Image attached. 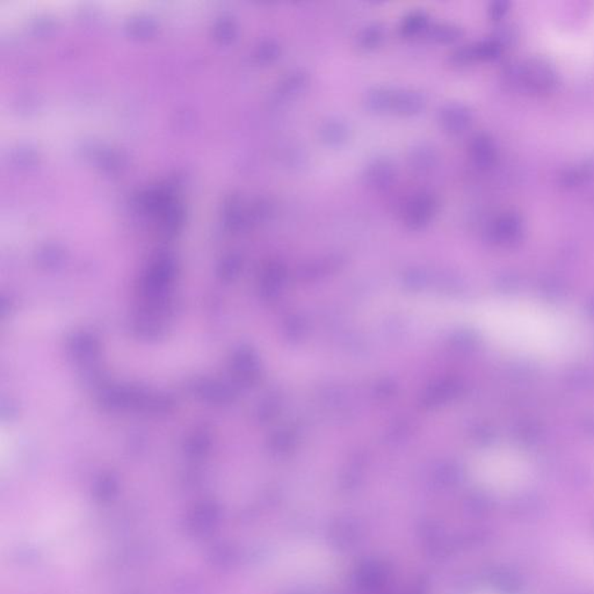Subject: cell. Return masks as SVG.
I'll use <instances>...</instances> for the list:
<instances>
[{"mask_svg":"<svg viewBox=\"0 0 594 594\" xmlns=\"http://www.w3.org/2000/svg\"><path fill=\"white\" fill-rule=\"evenodd\" d=\"M395 87L376 85L372 87L363 93V106L369 112L388 113L393 108V99Z\"/></svg>","mask_w":594,"mask_h":594,"instance_id":"cell-7","label":"cell"},{"mask_svg":"<svg viewBox=\"0 0 594 594\" xmlns=\"http://www.w3.org/2000/svg\"><path fill=\"white\" fill-rule=\"evenodd\" d=\"M309 73L304 69H294L288 71L277 84V93L280 97L292 99L304 92L309 85Z\"/></svg>","mask_w":594,"mask_h":594,"instance_id":"cell-8","label":"cell"},{"mask_svg":"<svg viewBox=\"0 0 594 594\" xmlns=\"http://www.w3.org/2000/svg\"><path fill=\"white\" fill-rule=\"evenodd\" d=\"M387 35V27L381 21L367 23L355 36V45L363 52L374 50L382 45Z\"/></svg>","mask_w":594,"mask_h":594,"instance_id":"cell-9","label":"cell"},{"mask_svg":"<svg viewBox=\"0 0 594 594\" xmlns=\"http://www.w3.org/2000/svg\"><path fill=\"white\" fill-rule=\"evenodd\" d=\"M471 112L467 106L457 101H447L437 109L439 127L448 135L464 133L470 124Z\"/></svg>","mask_w":594,"mask_h":594,"instance_id":"cell-3","label":"cell"},{"mask_svg":"<svg viewBox=\"0 0 594 594\" xmlns=\"http://www.w3.org/2000/svg\"><path fill=\"white\" fill-rule=\"evenodd\" d=\"M430 15L424 10H412L404 15L400 23V33L411 38L419 34H425L430 26Z\"/></svg>","mask_w":594,"mask_h":594,"instance_id":"cell-10","label":"cell"},{"mask_svg":"<svg viewBox=\"0 0 594 594\" xmlns=\"http://www.w3.org/2000/svg\"><path fill=\"white\" fill-rule=\"evenodd\" d=\"M462 34L464 32L460 26L447 21L431 23L425 32V35L429 40L437 43H452L457 41L462 36Z\"/></svg>","mask_w":594,"mask_h":594,"instance_id":"cell-11","label":"cell"},{"mask_svg":"<svg viewBox=\"0 0 594 594\" xmlns=\"http://www.w3.org/2000/svg\"><path fill=\"white\" fill-rule=\"evenodd\" d=\"M281 54H282V47H281L280 43L274 38H269L258 45L255 56L258 58L259 62L267 64L273 63L275 60H279Z\"/></svg>","mask_w":594,"mask_h":594,"instance_id":"cell-12","label":"cell"},{"mask_svg":"<svg viewBox=\"0 0 594 594\" xmlns=\"http://www.w3.org/2000/svg\"><path fill=\"white\" fill-rule=\"evenodd\" d=\"M321 142L331 148H339L348 143L352 137L351 124L339 116H330L318 127Z\"/></svg>","mask_w":594,"mask_h":594,"instance_id":"cell-5","label":"cell"},{"mask_svg":"<svg viewBox=\"0 0 594 594\" xmlns=\"http://www.w3.org/2000/svg\"><path fill=\"white\" fill-rule=\"evenodd\" d=\"M427 107V98L422 91L415 89L395 87L391 113L402 116H415Z\"/></svg>","mask_w":594,"mask_h":594,"instance_id":"cell-4","label":"cell"},{"mask_svg":"<svg viewBox=\"0 0 594 594\" xmlns=\"http://www.w3.org/2000/svg\"><path fill=\"white\" fill-rule=\"evenodd\" d=\"M437 209L439 201L432 192H418L405 203L402 214L404 225L411 230L424 229L432 222Z\"/></svg>","mask_w":594,"mask_h":594,"instance_id":"cell-1","label":"cell"},{"mask_svg":"<svg viewBox=\"0 0 594 594\" xmlns=\"http://www.w3.org/2000/svg\"><path fill=\"white\" fill-rule=\"evenodd\" d=\"M398 178L395 163L385 156H378L367 163L363 171V183L374 192H385L393 187Z\"/></svg>","mask_w":594,"mask_h":594,"instance_id":"cell-2","label":"cell"},{"mask_svg":"<svg viewBox=\"0 0 594 594\" xmlns=\"http://www.w3.org/2000/svg\"><path fill=\"white\" fill-rule=\"evenodd\" d=\"M472 152L474 156L479 163H486L489 159L490 149L488 141L486 139H476L472 144Z\"/></svg>","mask_w":594,"mask_h":594,"instance_id":"cell-13","label":"cell"},{"mask_svg":"<svg viewBox=\"0 0 594 594\" xmlns=\"http://www.w3.org/2000/svg\"><path fill=\"white\" fill-rule=\"evenodd\" d=\"M439 151L429 142H418L407 151V165L418 174H426L433 171L439 163Z\"/></svg>","mask_w":594,"mask_h":594,"instance_id":"cell-6","label":"cell"}]
</instances>
